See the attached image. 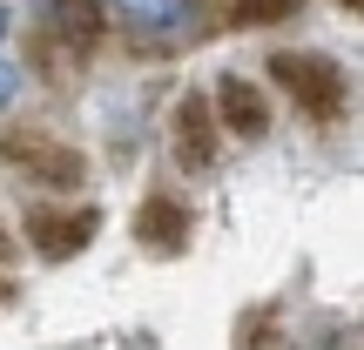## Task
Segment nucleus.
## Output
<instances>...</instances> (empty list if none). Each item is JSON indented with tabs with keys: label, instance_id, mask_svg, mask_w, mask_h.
I'll return each mask as SVG.
<instances>
[{
	"label": "nucleus",
	"instance_id": "f257e3e1",
	"mask_svg": "<svg viewBox=\"0 0 364 350\" xmlns=\"http://www.w3.org/2000/svg\"><path fill=\"white\" fill-rule=\"evenodd\" d=\"M270 81H277L284 94H297L304 108H317V115H331V108L344 102V75H338V61H324V54H304V48L270 54Z\"/></svg>",
	"mask_w": 364,
	"mask_h": 350
},
{
	"label": "nucleus",
	"instance_id": "f03ea898",
	"mask_svg": "<svg viewBox=\"0 0 364 350\" xmlns=\"http://www.w3.org/2000/svg\"><path fill=\"white\" fill-rule=\"evenodd\" d=\"M216 108H209V94H182L176 108V155L182 169H209V148H216Z\"/></svg>",
	"mask_w": 364,
	"mask_h": 350
},
{
	"label": "nucleus",
	"instance_id": "7ed1b4c3",
	"mask_svg": "<svg viewBox=\"0 0 364 350\" xmlns=\"http://www.w3.org/2000/svg\"><path fill=\"white\" fill-rule=\"evenodd\" d=\"M209 108H216V115L230 121L243 142H257V135L270 128V108H263V94L250 88V81H236V75H223V81H216V102H209Z\"/></svg>",
	"mask_w": 364,
	"mask_h": 350
},
{
	"label": "nucleus",
	"instance_id": "20e7f679",
	"mask_svg": "<svg viewBox=\"0 0 364 350\" xmlns=\"http://www.w3.org/2000/svg\"><path fill=\"white\" fill-rule=\"evenodd\" d=\"M102 7H115L129 27H142V34H169V27L189 21V0H102Z\"/></svg>",
	"mask_w": 364,
	"mask_h": 350
},
{
	"label": "nucleus",
	"instance_id": "39448f33",
	"mask_svg": "<svg viewBox=\"0 0 364 350\" xmlns=\"http://www.w3.org/2000/svg\"><path fill=\"white\" fill-rule=\"evenodd\" d=\"M95 236V209H81L75 222H54V216H34V249L41 256H75L81 243Z\"/></svg>",
	"mask_w": 364,
	"mask_h": 350
},
{
	"label": "nucleus",
	"instance_id": "423d86ee",
	"mask_svg": "<svg viewBox=\"0 0 364 350\" xmlns=\"http://www.w3.org/2000/svg\"><path fill=\"white\" fill-rule=\"evenodd\" d=\"M135 236H142L149 249H156V243H162V249H182V243H189V216H182L176 202H162V195H156V202L135 216Z\"/></svg>",
	"mask_w": 364,
	"mask_h": 350
},
{
	"label": "nucleus",
	"instance_id": "0eeeda50",
	"mask_svg": "<svg viewBox=\"0 0 364 350\" xmlns=\"http://www.w3.org/2000/svg\"><path fill=\"white\" fill-rule=\"evenodd\" d=\"M14 94H21V67L0 54V108H14Z\"/></svg>",
	"mask_w": 364,
	"mask_h": 350
},
{
	"label": "nucleus",
	"instance_id": "6e6552de",
	"mask_svg": "<svg viewBox=\"0 0 364 350\" xmlns=\"http://www.w3.org/2000/svg\"><path fill=\"white\" fill-rule=\"evenodd\" d=\"M236 7H243L250 21H263V13H290V7H297V0H236Z\"/></svg>",
	"mask_w": 364,
	"mask_h": 350
},
{
	"label": "nucleus",
	"instance_id": "1a4fd4ad",
	"mask_svg": "<svg viewBox=\"0 0 364 350\" xmlns=\"http://www.w3.org/2000/svg\"><path fill=\"white\" fill-rule=\"evenodd\" d=\"M0 40H7V7H0Z\"/></svg>",
	"mask_w": 364,
	"mask_h": 350
}]
</instances>
